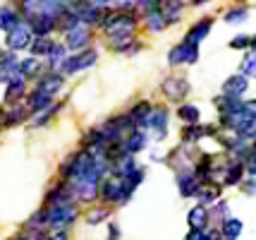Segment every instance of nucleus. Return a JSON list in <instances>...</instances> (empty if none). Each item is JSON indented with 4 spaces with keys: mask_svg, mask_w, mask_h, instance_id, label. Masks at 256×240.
<instances>
[]
</instances>
